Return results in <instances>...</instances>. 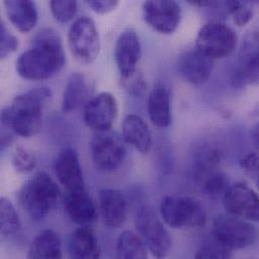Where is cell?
<instances>
[{"label": "cell", "mask_w": 259, "mask_h": 259, "mask_svg": "<svg viewBox=\"0 0 259 259\" xmlns=\"http://www.w3.org/2000/svg\"><path fill=\"white\" fill-rule=\"evenodd\" d=\"M66 64L64 47L59 34L51 28L40 30L30 47L16 61L17 74L30 81L50 79L59 74Z\"/></svg>", "instance_id": "cell-1"}, {"label": "cell", "mask_w": 259, "mask_h": 259, "mask_svg": "<svg viewBox=\"0 0 259 259\" xmlns=\"http://www.w3.org/2000/svg\"><path fill=\"white\" fill-rule=\"evenodd\" d=\"M51 97V89L34 88L16 96L10 106L1 111V124L22 137L36 135L42 127L44 109Z\"/></svg>", "instance_id": "cell-2"}, {"label": "cell", "mask_w": 259, "mask_h": 259, "mask_svg": "<svg viewBox=\"0 0 259 259\" xmlns=\"http://www.w3.org/2000/svg\"><path fill=\"white\" fill-rule=\"evenodd\" d=\"M61 190L46 171H38L19 189L17 200L21 209L33 221L44 220L55 208Z\"/></svg>", "instance_id": "cell-3"}, {"label": "cell", "mask_w": 259, "mask_h": 259, "mask_svg": "<svg viewBox=\"0 0 259 259\" xmlns=\"http://www.w3.org/2000/svg\"><path fill=\"white\" fill-rule=\"evenodd\" d=\"M163 222L174 229H193L206 225L207 214L202 203L190 196H165L159 207Z\"/></svg>", "instance_id": "cell-4"}, {"label": "cell", "mask_w": 259, "mask_h": 259, "mask_svg": "<svg viewBox=\"0 0 259 259\" xmlns=\"http://www.w3.org/2000/svg\"><path fill=\"white\" fill-rule=\"evenodd\" d=\"M137 234L155 259H166L171 252L172 239L161 219L148 206L139 208L135 217Z\"/></svg>", "instance_id": "cell-5"}, {"label": "cell", "mask_w": 259, "mask_h": 259, "mask_svg": "<svg viewBox=\"0 0 259 259\" xmlns=\"http://www.w3.org/2000/svg\"><path fill=\"white\" fill-rule=\"evenodd\" d=\"M212 234L216 241L232 251L248 248L258 239V231L250 221L229 214L214 219Z\"/></svg>", "instance_id": "cell-6"}, {"label": "cell", "mask_w": 259, "mask_h": 259, "mask_svg": "<svg viewBox=\"0 0 259 259\" xmlns=\"http://www.w3.org/2000/svg\"><path fill=\"white\" fill-rule=\"evenodd\" d=\"M90 152L95 168L103 174L118 170L127 154L124 139L111 130L97 132L92 137Z\"/></svg>", "instance_id": "cell-7"}, {"label": "cell", "mask_w": 259, "mask_h": 259, "mask_svg": "<svg viewBox=\"0 0 259 259\" xmlns=\"http://www.w3.org/2000/svg\"><path fill=\"white\" fill-rule=\"evenodd\" d=\"M68 42L72 56L82 65H91L100 53V36L95 22L87 16L79 17L71 25Z\"/></svg>", "instance_id": "cell-8"}, {"label": "cell", "mask_w": 259, "mask_h": 259, "mask_svg": "<svg viewBox=\"0 0 259 259\" xmlns=\"http://www.w3.org/2000/svg\"><path fill=\"white\" fill-rule=\"evenodd\" d=\"M236 45V32L227 24L221 22L205 24L196 37V48L212 60L229 56L234 52Z\"/></svg>", "instance_id": "cell-9"}, {"label": "cell", "mask_w": 259, "mask_h": 259, "mask_svg": "<svg viewBox=\"0 0 259 259\" xmlns=\"http://www.w3.org/2000/svg\"><path fill=\"white\" fill-rule=\"evenodd\" d=\"M259 84V29L252 31L241 46L232 85L236 88Z\"/></svg>", "instance_id": "cell-10"}, {"label": "cell", "mask_w": 259, "mask_h": 259, "mask_svg": "<svg viewBox=\"0 0 259 259\" xmlns=\"http://www.w3.org/2000/svg\"><path fill=\"white\" fill-rule=\"evenodd\" d=\"M221 200L227 214L259 222V195L247 184L237 183L230 186Z\"/></svg>", "instance_id": "cell-11"}, {"label": "cell", "mask_w": 259, "mask_h": 259, "mask_svg": "<svg viewBox=\"0 0 259 259\" xmlns=\"http://www.w3.org/2000/svg\"><path fill=\"white\" fill-rule=\"evenodd\" d=\"M142 16L156 32L171 34L181 22L182 9L176 1L149 0L142 4Z\"/></svg>", "instance_id": "cell-12"}, {"label": "cell", "mask_w": 259, "mask_h": 259, "mask_svg": "<svg viewBox=\"0 0 259 259\" xmlns=\"http://www.w3.org/2000/svg\"><path fill=\"white\" fill-rule=\"evenodd\" d=\"M118 115V103L111 93L102 92L89 99L84 109V120L90 130L109 131Z\"/></svg>", "instance_id": "cell-13"}, {"label": "cell", "mask_w": 259, "mask_h": 259, "mask_svg": "<svg viewBox=\"0 0 259 259\" xmlns=\"http://www.w3.org/2000/svg\"><path fill=\"white\" fill-rule=\"evenodd\" d=\"M54 170L58 181L67 192L86 190L79 154L73 147H66L57 155Z\"/></svg>", "instance_id": "cell-14"}, {"label": "cell", "mask_w": 259, "mask_h": 259, "mask_svg": "<svg viewBox=\"0 0 259 259\" xmlns=\"http://www.w3.org/2000/svg\"><path fill=\"white\" fill-rule=\"evenodd\" d=\"M214 60L208 58L197 48L182 54L178 61L181 77L192 85H202L212 76Z\"/></svg>", "instance_id": "cell-15"}, {"label": "cell", "mask_w": 259, "mask_h": 259, "mask_svg": "<svg viewBox=\"0 0 259 259\" xmlns=\"http://www.w3.org/2000/svg\"><path fill=\"white\" fill-rule=\"evenodd\" d=\"M140 54L141 47L137 33L131 28L122 31L114 47V59L118 71L124 80L134 75Z\"/></svg>", "instance_id": "cell-16"}, {"label": "cell", "mask_w": 259, "mask_h": 259, "mask_svg": "<svg viewBox=\"0 0 259 259\" xmlns=\"http://www.w3.org/2000/svg\"><path fill=\"white\" fill-rule=\"evenodd\" d=\"M99 210L106 226L113 229L122 227L128 213L125 195L118 189H102L99 192Z\"/></svg>", "instance_id": "cell-17"}, {"label": "cell", "mask_w": 259, "mask_h": 259, "mask_svg": "<svg viewBox=\"0 0 259 259\" xmlns=\"http://www.w3.org/2000/svg\"><path fill=\"white\" fill-rule=\"evenodd\" d=\"M64 207L69 218L79 226H88L98 217L97 206L87 190L67 192Z\"/></svg>", "instance_id": "cell-18"}, {"label": "cell", "mask_w": 259, "mask_h": 259, "mask_svg": "<svg viewBox=\"0 0 259 259\" xmlns=\"http://www.w3.org/2000/svg\"><path fill=\"white\" fill-rule=\"evenodd\" d=\"M147 113L150 121L159 128L171 124V90L163 83H156L147 99Z\"/></svg>", "instance_id": "cell-19"}, {"label": "cell", "mask_w": 259, "mask_h": 259, "mask_svg": "<svg viewBox=\"0 0 259 259\" xmlns=\"http://www.w3.org/2000/svg\"><path fill=\"white\" fill-rule=\"evenodd\" d=\"M70 259H100L101 249L93 230L80 226L72 232L68 240Z\"/></svg>", "instance_id": "cell-20"}, {"label": "cell", "mask_w": 259, "mask_h": 259, "mask_svg": "<svg viewBox=\"0 0 259 259\" xmlns=\"http://www.w3.org/2000/svg\"><path fill=\"white\" fill-rule=\"evenodd\" d=\"M3 5L11 24L20 32L31 31L37 23L36 5L30 0H5Z\"/></svg>", "instance_id": "cell-21"}, {"label": "cell", "mask_w": 259, "mask_h": 259, "mask_svg": "<svg viewBox=\"0 0 259 259\" xmlns=\"http://www.w3.org/2000/svg\"><path fill=\"white\" fill-rule=\"evenodd\" d=\"M122 135L124 141L139 152H149L152 145L151 133L141 117L134 114L128 115L123 121Z\"/></svg>", "instance_id": "cell-22"}, {"label": "cell", "mask_w": 259, "mask_h": 259, "mask_svg": "<svg viewBox=\"0 0 259 259\" xmlns=\"http://www.w3.org/2000/svg\"><path fill=\"white\" fill-rule=\"evenodd\" d=\"M27 259H64L59 234L52 229L41 231L31 242Z\"/></svg>", "instance_id": "cell-23"}, {"label": "cell", "mask_w": 259, "mask_h": 259, "mask_svg": "<svg viewBox=\"0 0 259 259\" xmlns=\"http://www.w3.org/2000/svg\"><path fill=\"white\" fill-rule=\"evenodd\" d=\"M89 85L86 77L80 73H74L69 78L62 100V110L70 113L76 110L88 97Z\"/></svg>", "instance_id": "cell-24"}, {"label": "cell", "mask_w": 259, "mask_h": 259, "mask_svg": "<svg viewBox=\"0 0 259 259\" xmlns=\"http://www.w3.org/2000/svg\"><path fill=\"white\" fill-rule=\"evenodd\" d=\"M147 252L148 250L139 235L126 230L118 238L115 259H147Z\"/></svg>", "instance_id": "cell-25"}, {"label": "cell", "mask_w": 259, "mask_h": 259, "mask_svg": "<svg viewBox=\"0 0 259 259\" xmlns=\"http://www.w3.org/2000/svg\"><path fill=\"white\" fill-rule=\"evenodd\" d=\"M0 230L3 237H9L19 232L21 222L19 216L12 205L6 198L0 200Z\"/></svg>", "instance_id": "cell-26"}, {"label": "cell", "mask_w": 259, "mask_h": 259, "mask_svg": "<svg viewBox=\"0 0 259 259\" xmlns=\"http://www.w3.org/2000/svg\"><path fill=\"white\" fill-rule=\"evenodd\" d=\"M228 177L222 171H212L202 179L204 194L213 200L222 199L229 189Z\"/></svg>", "instance_id": "cell-27"}, {"label": "cell", "mask_w": 259, "mask_h": 259, "mask_svg": "<svg viewBox=\"0 0 259 259\" xmlns=\"http://www.w3.org/2000/svg\"><path fill=\"white\" fill-rule=\"evenodd\" d=\"M233 251L220 244L213 237L200 246L195 259H232Z\"/></svg>", "instance_id": "cell-28"}, {"label": "cell", "mask_w": 259, "mask_h": 259, "mask_svg": "<svg viewBox=\"0 0 259 259\" xmlns=\"http://www.w3.org/2000/svg\"><path fill=\"white\" fill-rule=\"evenodd\" d=\"M12 167L18 174H27L35 169L37 160L35 155L23 146H17L12 156Z\"/></svg>", "instance_id": "cell-29"}, {"label": "cell", "mask_w": 259, "mask_h": 259, "mask_svg": "<svg viewBox=\"0 0 259 259\" xmlns=\"http://www.w3.org/2000/svg\"><path fill=\"white\" fill-rule=\"evenodd\" d=\"M50 8L55 19L61 23L72 20L78 10V3L74 0H52Z\"/></svg>", "instance_id": "cell-30"}, {"label": "cell", "mask_w": 259, "mask_h": 259, "mask_svg": "<svg viewBox=\"0 0 259 259\" xmlns=\"http://www.w3.org/2000/svg\"><path fill=\"white\" fill-rule=\"evenodd\" d=\"M228 11L232 14L234 22L238 26L246 25L253 16V9L249 2L243 1H227L224 2Z\"/></svg>", "instance_id": "cell-31"}, {"label": "cell", "mask_w": 259, "mask_h": 259, "mask_svg": "<svg viewBox=\"0 0 259 259\" xmlns=\"http://www.w3.org/2000/svg\"><path fill=\"white\" fill-rule=\"evenodd\" d=\"M18 49V39L7 29L6 25L1 22L0 25V56L6 58Z\"/></svg>", "instance_id": "cell-32"}, {"label": "cell", "mask_w": 259, "mask_h": 259, "mask_svg": "<svg viewBox=\"0 0 259 259\" xmlns=\"http://www.w3.org/2000/svg\"><path fill=\"white\" fill-rule=\"evenodd\" d=\"M242 167L245 172L251 177L259 189V156L249 154L242 160Z\"/></svg>", "instance_id": "cell-33"}, {"label": "cell", "mask_w": 259, "mask_h": 259, "mask_svg": "<svg viewBox=\"0 0 259 259\" xmlns=\"http://www.w3.org/2000/svg\"><path fill=\"white\" fill-rule=\"evenodd\" d=\"M86 4L96 13L106 14L113 11L119 4L117 0H87Z\"/></svg>", "instance_id": "cell-34"}, {"label": "cell", "mask_w": 259, "mask_h": 259, "mask_svg": "<svg viewBox=\"0 0 259 259\" xmlns=\"http://www.w3.org/2000/svg\"><path fill=\"white\" fill-rule=\"evenodd\" d=\"M12 131L7 130H3L2 131V134H1V149L3 150L4 148H6L13 140V137H12V134H11Z\"/></svg>", "instance_id": "cell-35"}, {"label": "cell", "mask_w": 259, "mask_h": 259, "mask_svg": "<svg viewBox=\"0 0 259 259\" xmlns=\"http://www.w3.org/2000/svg\"><path fill=\"white\" fill-rule=\"evenodd\" d=\"M189 3L199 7H210L217 4V2L215 1H208V0H190Z\"/></svg>", "instance_id": "cell-36"}, {"label": "cell", "mask_w": 259, "mask_h": 259, "mask_svg": "<svg viewBox=\"0 0 259 259\" xmlns=\"http://www.w3.org/2000/svg\"><path fill=\"white\" fill-rule=\"evenodd\" d=\"M252 138L254 143L256 144V146L259 148V123L255 125V127L252 130Z\"/></svg>", "instance_id": "cell-37"}, {"label": "cell", "mask_w": 259, "mask_h": 259, "mask_svg": "<svg viewBox=\"0 0 259 259\" xmlns=\"http://www.w3.org/2000/svg\"><path fill=\"white\" fill-rule=\"evenodd\" d=\"M248 259H254V258H248Z\"/></svg>", "instance_id": "cell-38"}]
</instances>
